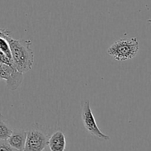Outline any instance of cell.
Segmentation results:
<instances>
[{
	"label": "cell",
	"instance_id": "cell-1",
	"mask_svg": "<svg viewBox=\"0 0 151 151\" xmlns=\"http://www.w3.org/2000/svg\"><path fill=\"white\" fill-rule=\"evenodd\" d=\"M0 36L8 42L15 67L21 73L24 74L32 69L34 62V52L30 48L29 40L19 41L10 37L7 29H0Z\"/></svg>",
	"mask_w": 151,
	"mask_h": 151
},
{
	"label": "cell",
	"instance_id": "cell-2",
	"mask_svg": "<svg viewBox=\"0 0 151 151\" xmlns=\"http://www.w3.org/2000/svg\"><path fill=\"white\" fill-rule=\"evenodd\" d=\"M139 50V42L137 38L119 39L108 48L107 52L115 60L125 61L135 57Z\"/></svg>",
	"mask_w": 151,
	"mask_h": 151
},
{
	"label": "cell",
	"instance_id": "cell-3",
	"mask_svg": "<svg viewBox=\"0 0 151 151\" xmlns=\"http://www.w3.org/2000/svg\"><path fill=\"white\" fill-rule=\"evenodd\" d=\"M82 111H81V119L83 124L85 127L86 130L95 138L103 141H109L110 140V137L103 134L99 127L97 126L94 118V114L91 111L90 103L88 100H86L82 103L81 106Z\"/></svg>",
	"mask_w": 151,
	"mask_h": 151
},
{
	"label": "cell",
	"instance_id": "cell-4",
	"mask_svg": "<svg viewBox=\"0 0 151 151\" xmlns=\"http://www.w3.org/2000/svg\"><path fill=\"white\" fill-rule=\"evenodd\" d=\"M48 134H46L39 127L35 125L27 131V139L24 150L41 151L48 146Z\"/></svg>",
	"mask_w": 151,
	"mask_h": 151
},
{
	"label": "cell",
	"instance_id": "cell-5",
	"mask_svg": "<svg viewBox=\"0 0 151 151\" xmlns=\"http://www.w3.org/2000/svg\"><path fill=\"white\" fill-rule=\"evenodd\" d=\"M23 78V74L16 68L0 62V80L6 81L9 89H17L22 83Z\"/></svg>",
	"mask_w": 151,
	"mask_h": 151
},
{
	"label": "cell",
	"instance_id": "cell-6",
	"mask_svg": "<svg viewBox=\"0 0 151 151\" xmlns=\"http://www.w3.org/2000/svg\"><path fill=\"white\" fill-rule=\"evenodd\" d=\"M27 131L23 129L13 130L7 141L14 150H24Z\"/></svg>",
	"mask_w": 151,
	"mask_h": 151
},
{
	"label": "cell",
	"instance_id": "cell-7",
	"mask_svg": "<svg viewBox=\"0 0 151 151\" xmlns=\"http://www.w3.org/2000/svg\"><path fill=\"white\" fill-rule=\"evenodd\" d=\"M66 137L61 131L53 133L48 140V147L52 151H63L66 149Z\"/></svg>",
	"mask_w": 151,
	"mask_h": 151
},
{
	"label": "cell",
	"instance_id": "cell-8",
	"mask_svg": "<svg viewBox=\"0 0 151 151\" xmlns=\"http://www.w3.org/2000/svg\"><path fill=\"white\" fill-rule=\"evenodd\" d=\"M13 129L4 116L0 117V139L7 140L11 135Z\"/></svg>",
	"mask_w": 151,
	"mask_h": 151
},
{
	"label": "cell",
	"instance_id": "cell-9",
	"mask_svg": "<svg viewBox=\"0 0 151 151\" xmlns=\"http://www.w3.org/2000/svg\"><path fill=\"white\" fill-rule=\"evenodd\" d=\"M0 50H1V52H2L9 59H10V60L13 61L11 52H10V46H9L8 42H7V41L5 38H3V37L1 36H0Z\"/></svg>",
	"mask_w": 151,
	"mask_h": 151
},
{
	"label": "cell",
	"instance_id": "cell-10",
	"mask_svg": "<svg viewBox=\"0 0 151 151\" xmlns=\"http://www.w3.org/2000/svg\"><path fill=\"white\" fill-rule=\"evenodd\" d=\"M0 62H1V63H5V64H7V65H9V66H13V67H15L13 62L10 59H9L8 58H7V56L4 54V53L1 52V50H0Z\"/></svg>",
	"mask_w": 151,
	"mask_h": 151
},
{
	"label": "cell",
	"instance_id": "cell-11",
	"mask_svg": "<svg viewBox=\"0 0 151 151\" xmlns=\"http://www.w3.org/2000/svg\"><path fill=\"white\" fill-rule=\"evenodd\" d=\"M0 150H14L7 140L0 139Z\"/></svg>",
	"mask_w": 151,
	"mask_h": 151
},
{
	"label": "cell",
	"instance_id": "cell-12",
	"mask_svg": "<svg viewBox=\"0 0 151 151\" xmlns=\"http://www.w3.org/2000/svg\"><path fill=\"white\" fill-rule=\"evenodd\" d=\"M1 116H3V115L1 114V112H0V117H1Z\"/></svg>",
	"mask_w": 151,
	"mask_h": 151
}]
</instances>
